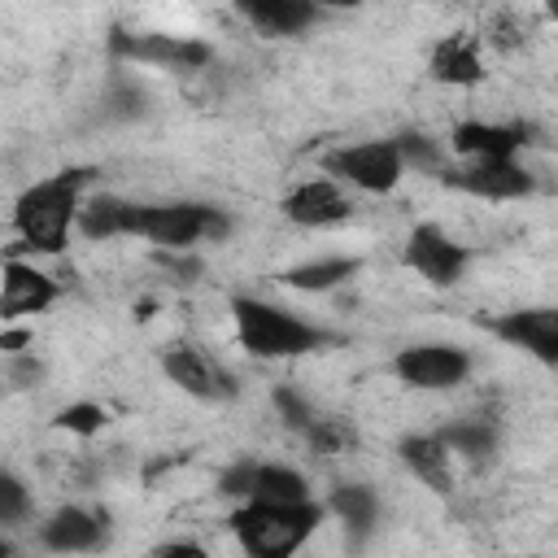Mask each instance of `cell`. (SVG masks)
<instances>
[{"label":"cell","mask_w":558,"mask_h":558,"mask_svg":"<svg viewBox=\"0 0 558 558\" xmlns=\"http://www.w3.org/2000/svg\"><path fill=\"white\" fill-rule=\"evenodd\" d=\"M87 179H92L87 166H70V170H57L52 179H39L35 187H26L13 209V227L22 235L17 248L61 253L70 240V227H78V209H83L78 192Z\"/></svg>","instance_id":"obj_1"},{"label":"cell","mask_w":558,"mask_h":558,"mask_svg":"<svg viewBox=\"0 0 558 558\" xmlns=\"http://www.w3.org/2000/svg\"><path fill=\"white\" fill-rule=\"evenodd\" d=\"M231 318H235V340L248 357L257 362H279V357H301L336 344L331 331L296 318L292 310H279L262 296H231Z\"/></svg>","instance_id":"obj_2"},{"label":"cell","mask_w":558,"mask_h":558,"mask_svg":"<svg viewBox=\"0 0 558 558\" xmlns=\"http://www.w3.org/2000/svg\"><path fill=\"white\" fill-rule=\"evenodd\" d=\"M327 506L318 501H240L231 514V532L248 558H292L323 523Z\"/></svg>","instance_id":"obj_3"},{"label":"cell","mask_w":558,"mask_h":558,"mask_svg":"<svg viewBox=\"0 0 558 558\" xmlns=\"http://www.w3.org/2000/svg\"><path fill=\"white\" fill-rule=\"evenodd\" d=\"M227 231H231V218L218 205H201V201L144 205V222H140L144 240L174 253H187L196 240H227Z\"/></svg>","instance_id":"obj_4"},{"label":"cell","mask_w":558,"mask_h":558,"mask_svg":"<svg viewBox=\"0 0 558 558\" xmlns=\"http://www.w3.org/2000/svg\"><path fill=\"white\" fill-rule=\"evenodd\" d=\"M323 174L357 192H392L405 174V161H401L397 140H357V144L331 148L323 157Z\"/></svg>","instance_id":"obj_5"},{"label":"cell","mask_w":558,"mask_h":558,"mask_svg":"<svg viewBox=\"0 0 558 558\" xmlns=\"http://www.w3.org/2000/svg\"><path fill=\"white\" fill-rule=\"evenodd\" d=\"M113 61L131 65H157V70H205L214 61L205 39L192 35H161V31H113L109 35Z\"/></svg>","instance_id":"obj_6"},{"label":"cell","mask_w":558,"mask_h":558,"mask_svg":"<svg viewBox=\"0 0 558 558\" xmlns=\"http://www.w3.org/2000/svg\"><path fill=\"white\" fill-rule=\"evenodd\" d=\"M392 375L410 388H423V392H445V388H458L466 375H471V353L458 349V344H440V340H427V344H405L397 357H392Z\"/></svg>","instance_id":"obj_7"},{"label":"cell","mask_w":558,"mask_h":558,"mask_svg":"<svg viewBox=\"0 0 558 558\" xmlns=\"http://www.w3.org/2000/svg\"><path fill=\"white\" fill-rule=\"evenodd\" d=\"M405 266L410 270H418L427 283H436V288H449V283H458L462 275H466V262H471V253H466V244H458L445 227H436V222H418L410 235H405Z\"/></svg>","instance_id":"obj_8"},{"label":"cell","mask_w":558,"mask_h":558,"mask_svg":"<svg viewBox=\"0 0 558 558\" xmlns=\"http://www.w3.org/2000/svg\"><path fill=\"white\" fill-rule=\"evenodd\" d=\"M161 371H166V379H170L179 392H187V397H196V401H231V397H235L231 371H227L222 362H214L209 353L192 349V344H170V349L161 353Z\"/></svg>","instance_id":"obj_9"},{"label":"cell","mask_w":558,"mask_h":558,"mask_svg":"<svg viewBox=\"0 0 558 558\" xmlns=\"http://www.w3.org/2000/svg\"><path fill=\"white\" fill-rule=\"evenodd\" d=\"M488 331L497 340H506L510 349H523L527 357H536L545 366H558V305L510 310V314L493 318Z\"/></svg>","instance_id":"obj_10"},{"label":"cell","mask_w":558,"mask_h":558,"mask_svg":"<svg viewBox=\"0 0 558 558\" xmlns=\"http://www.w3.org/2000/svg\"><path fill=\"white\" fill-rule=\"evenodd\" d=\"M440 179L480 201H523L536 187L519 161H466V166H449Z\"/></svg>","instance_id":"obj_11"},{"label":"cell","mask_w":558,"mask_h":558,"mask_svg":"<svg viewBox=\"0 0 558 558\" xmlns=\"http://www.w3.org/2000/svg\"><path fill=\"white\" fill-rule=\"evenodd\" d=\"M279 209L288 214V222H296V227H336V222H344L349 214H353V201L344 196V187L336 183V179H305V183H296L283 201H279Z\"/></svg>","instance_id":"obj_12"},{"label":"cell","mask_w":558,"mask_h":558,"mask_svg":"<svg viewBox=\"0 0 558 558\" xmlns=\"http://www.w3.org/2000/svg\"><path fill=\"white\" fill-rule=\"evenodd\" d=\"M39 541L52 554H92L109 541V514L87 510V506H61L39 527Z\"/></svg>","instance_id":"obj_13"},{"label":"cell","mask_w":558,"mask_h":558,"mask_svg":"<svg viewBox=\"0 0 558 558\" xmlns=\"http://www.w3.org/2000/svg\"><path fill=\"white\" fill-rule=\"evenodd\" d=\"M52 301H57V279L52 275H44V270H35L31 262H17V257L4 262V283H0V314H4V323L22 318V314H39Z\"/></svg>","instance_id":"obj_14"},{"label":"cell","mask_w":558,"mask_h":558,"mask_svg":"<svg viewBox=\"0 0 558 558\" xmlns=\"http://www.w3.org/2000/svg\"><path fill=\"white\" fill-rule=\"evenodd\" d=\"M527 126L519 122H458L453 126V148L471 161H514L519 148L527 144Z\"/></svg>","instance_id":"obj_15"},{"label":"cell","mask_w":558,"mask_h":558,"mask_svg":"<svg viewBox=\"0 0 558 558\" xmlns=\"http://www.w3.org/2000/svg\"><path fill=\"white\" fill-rule=\"evenodd\" d=\"M397 458L405 462V471H410L418 484H427L432 493H449V484H453V471H449L453 453H449V445L440 440V432H410V436H401Z\"/></svg>","instance_id":"obj_16"},{"label":"cell","mask_w":558,"mask_h":558,"mask_svg":"<svg viewBox=\"0 0 558 558\" xmlns=\"http://www.w3.org/2000/svg\"><path fill=\"white\" fill-rule=\"evenodd\" d=\"M144 205L122 201V196H92L78 209V231L87 240H113V235H140Z\"/></svg>","instance_id":"obj_17"},{"label":"cell","mask_w":558,"mask_h":558,"mask_svg":"<svg viewBox=\"0 0 558 558\" xmlns=\"http://www.w3.org/2000/svg\"><path fill=\"white\" fill-rule=\"evenodd\" d=\"M240 17L253 22L262 35H301L323 17V9L310 0H244Z\"/></svg>","instance_id":"obj_18"},{"label":"cell","mask_w":558,"mask_h":558,"mask_svg":"<svg viewBox=\"0 0 558 558\" xmlns=\"http://www.w3.org/2000/svg\"><path fill=\"white\" fill-rule=\"evenodd\" d=\"M432 78L449 83V87H475L484 78V61H480V44L471 35H445L432 48Z\"/></svg>","instance_id":"obj_19"},{"label":"cell","mask_w":558,"mask_h":558,"mask_svg":"<svg viewBox=\"0 0 558 558\" xmlns=\"http://www.w3.org/2000/svg\"><path fill=\"white\" fill-rule=\"evenodd\" d=\"M327 510L344 523L349 541L362 545L379 523V493L371 484H336L331 497H327Z\"/></svg>","instance_id":"obj_20"},{"label":"cell","mask_w":558,"mask_h":558,"mask_svg":"<svg viewBox=\"0 0 558 558\" xmlns=\"http://www.w3.org/2000/svg\"><path fill=\"white\" fill-rule=\"evenodd\" d=\"M248 501H279V506H292V501H314V497H310V484H305L301 471H292V466H283V462H253Z\"/></svg>","instance_id":"obj_21"},{"label":"cell","mask_w":558,"mask_h":558,"mask_svg":"<svg viewBox=\"0 0 558 558\" xmlns=\"http://www.w3.org/2000/svg\"><path fill=\"white\" fill-rule=\"evenodd\" d=\"M440 440L449 445V453L466 458L471 466H488L497 453V427L488 418H458V423L440 427Z\"/></svg>","instance_id":"obj_22"},{"label":"cell","mask_w":558,"mask_h":558,"mask_svg":"<svg viewBox=\"0 0 558 558\" xmlns=\"http://www.w3.org/2000/svg\"><path fill=\"white\" fill-rule=\"evenodd\" d=\"M357 266H362L357 257H314V262H301V266L283 270L279 279H283L288 288H296V292H331V288H340L344 279H353Z\"/></svg>","instance_id":"obj_23"},{"label":"cell","mask_w":558,"mask_h":558,"mask_svg":"<svg viewBox=\"0 0 558 558\" xmlns=\"http://www.w3.org/2000/svg\"><path fill=\"white\" fill-rule=\"evenodd\" d=\"M397 148H401L405 170L414 166L418 174H445V161H440V148H436L432 135H423V131H405V135H397Z\"/></svg>","instance_id":"obj_24"},{"label":"cell","mask_w":558,"mask_h":558,"mask_svg":"<svg viewBox=\"0 0 558 558\" xmlns=\"http://www.w3.org/2000/svg\"><path fill=\"white\" fill-rule=\"evenodd\" d=\"M270 401H275V410H279V418H283V427H292V432H310L314 423H318V414H314V405L296 392V388H288V384H279L275 392H270Z\"/></svg>","instance_id":"obj_25"},{"label":"cell","mask_w":558,"mask_h":558,"mask_svg":"<svg viewBox=\"0 0 558 558\" xmlns=\"http://www.w3.org/2000/svg\"><path fill=\"white\" fill-rule=\"evenodd\" d=\"M305 440H310V449H314V453L331 458V453H344V449L353 445V427H349V423H340V418H318V423L305 432Z\"/></svg>","instance_id":"obj_26"},{"label":"cell","mask_w":558,"mask_h":558,"mask_svg":"<svg viewBox=\"0 0 558 558\" xmlns=\"http://www.w3.org/2000/svg\"><path fill=\"white\" fill-rule=\"evenodd\" d=\"M57 427H65V432H74V436H96V432L105 427V410H100L96 401H74V405H65V410L57 414Z\"/></svg>","instance_id":"obj_27"},{"label":"cell","mask_w":558,"mask_h":558,"mask_svg":"<svg viewBox=\"0 0 558 558\" xmlns=\"http://www.w3.org/2000/svg\"><path fill=\"white\" fill-rule=\"evenodd\" d=\"M105 109H109L113 118H140V113L148 109V96H144L135 83H113L109 96H105Z\"/></svg>","instance_id":"obj_28"},{"label":"cell","mask_w":558,"mask_h":558,"mask_svg":"<svg viewBox=\"0 0 558 558\" xmlns=\"http://www.w3.org/2000/svg\"><path fill=\"white\" fill-rule=\"evenodd\" d=\"M31 506V493L17 475H0V523H17Z\"/></svg>","instance_id":"obj_29"},{"label":"cell","mask_w":558,"mask_h":558,"mask_svg":"<svg viewBox=\"0 0 558 558\" xmlns=\"http://www.w3.org/2000/svg\"><path fill=\"white\" fill-rule=\"evenodd\" d=\"M248 480H253V458H240V462H231L218 475V493L222 497H235V501H248Z\"/></svg>","instance_id":"obj_30"},{"label":"cell","mask_w":558,"mask_h":558,"mask_svg":"<svg viewBox=\"0 0 558 558\" xmlns=\"http://www.w3.org/2000/svg\"><path fill=\"white\" fill-rule=\"evenodd\" d=\"M157 262L179 279V283H192V279H201V257H187V253H174V248H161L157 253Z\"/></svg>","instance_id":"obj_31"},{"label":"cell","mask_w":558,"mask_h":558,"mask_svg":"<svg viewBox=\"0 0 558 558\" xmlns=\"http://www.w3.org/2000/svg\"><path fill=\"white\" fill-rule=\"evenodd\" d=\"M39 375H44V366H39L35 357H13V362H9V384H13V388L39 384Z\"/></svg>","instance_id":"obj_32"},{"label":"cell","mask_w":558,"mask_h":558,"mask_svg":"<svg viewBox=\"0 0 558 558\" xmlns=\"http://www.w3.org/2000/svg\"><path fill=\"white\" fill-rule=\"evenodd\" d=\"M153 558H209V554L196 541H166V545L153 549Z\"/></svg>","instance_id":"obj_33"},{"label":"cell","mask_w":558,"mask_h":558,"mask_svg":"<svg viewBox=\"0 0 558 558\" xmlns=\"http://www.w3.org/2000/svg\"><path fill=\"white\" fill-rule=\"evenodd\" d=\"M31 344V331L26 327H4V336H0V349L9 353V357H22V349Z\"/></svg>","instance_id":"obj_34"},{"label":"cell","mask_w":558,"mask_h":558,"mask_svg":"<svg viewBox=\"0 0 558 558\" xmlns=\"http://www.w3.org/2000/svg\"><path fill=\"white\" fill-rule=\"evenodd\" d=\"M549 17H554V22H558V0H554V4H549Z\"/></svg>","instance_id":"obj_35"}]
</instances>
